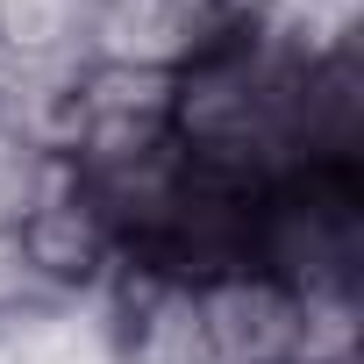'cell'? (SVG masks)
Wrapping results in <instances>:
<instances>
[{
  "mask_svg": "<svg viewBox=\"0 0 364 364\" xmlns=\"http://www.w3.org/2000/svg\"><path fill=\"white\" fill-rule=\"evenodd\" d=\"M15 243L29 257V272L65 300V307H86L107 293V279L122 272V243L100 215V200L79 186V171L58 157V171L43 178V193L29 200V215L15 222Z\"/></svg>",
  "mask_w": 364,
  "mask_h": 364,
  "instance_id": "obj_1",
  "label": "cell"
},
{
  "mask_svg": "<svg viewBox=\"0 0 364 364\" xmlns=\"http://www.w3.org/2000/svg\"><path fill=\"white\" fill-rule=\"evenodd\" d=\"M193 307H200V336L215 364H321L307 300L257 264L193 286Z\"/></svg>",
  "mask_w": 364,
  "mask_h": 364,
  "instance_id": "obj_2",
  "label": "cell"
},
{
  "mask_svg": "<svg viewBox=\"0 0 364 364\" xmlns=\"http://www.w3.org/2000/svg\"><path fill=\"white\" fill-rule=\"evenodd\" d=\"M93 321H100L107 364H215V350L200 336L193 286H178V279L122 264L107 279V293L93 300Z\"/></svg>",
  "mask_w": 364,
  "mask_h": 364,
  "instance_id": "obj_3",
  "label": "cell"
}]
</instances>
